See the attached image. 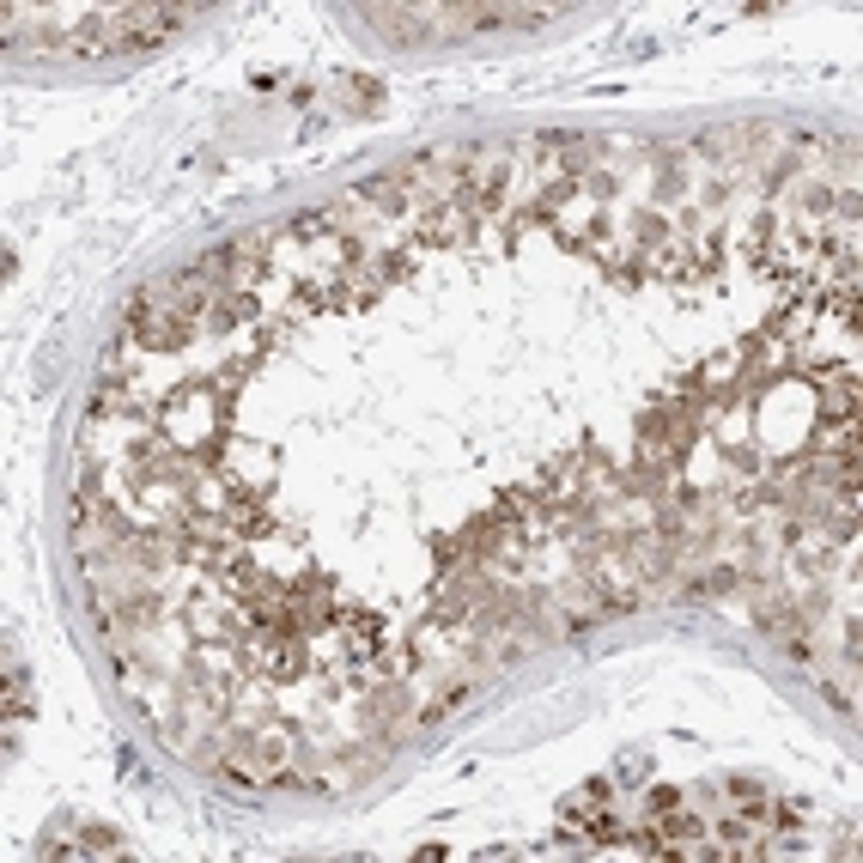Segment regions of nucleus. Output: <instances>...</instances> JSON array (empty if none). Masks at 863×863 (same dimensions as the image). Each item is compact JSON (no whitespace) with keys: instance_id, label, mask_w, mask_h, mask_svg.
I'll return each mask as SVG.
<instances>
[{"instance_id":"nucleus-1","label":"nucleus","mask_w":863,"mask_h":863,"mask_svg":"<svg viewBox=\"0 0 863 863\" xmlns=\"http://www.w3.org/2000/svg\"><path fill=\"white\" fill-rule=\"evenodd\" d=\"M183 7H122V13H104V55L110 49H159L183 31Z\"/></svg>"},{"instance_id":"nucleus-2","label":"nucleus","mask_w":863,"mask_h":863,"mask_svg":"<svg viewBox=\"0 0 863 863\" xmlns=\"http://www.w3.org/2000/svg\"><path fill=\"white\" fill-rule=\"evenodd\" d=\"M468 238H475V213H468L462 201H438V207H426V219H420V250H462Z\"/></svg>"},{"instance_id":"nucleus-3","label":"nucleus","mask_w":863,"mask_h":863,"mask_svg":"<svg viewBox=\"0 0 863 863\" xmlns=\"http://www.w3.org/2000/svg\"><path fill=\"white\" fill-rule=\"evenodd\" d=\"M821 420L827 426H851L857 420V371L851 365L821 371Z\"/></svg>"},{"instance_id":"nucleus-4","label":"nucleus","mask_w":863,"mask_h":863,"mask_svg":"<svg viewBox=\"0 0 863 863\" xmlns=\"http://www.w3.org/2000/svg\"><path fill=\"white\" fill-rule=\"evenodd\" d=\"M347 639H353V651H359V657L383 651V614H371V608H353V614H347Z\"/></svg>"},{"instance_id":"nucleus-5","label":"nucleus","mask_w":863,"mask_h":863,"mask_svg":"<svg viewBox=\"0 0 863 863\" xmlns=\"http://www.w3.org/2000/svg\"><path fill=\"white\" fill-rule=\"evenodd\" d=\"M25 712H31V675L7 645V718H25Z\"/></svg>"},{"instance_id":"nucleus-6","label":"nucleus","mask_w":863,"mask_h":863,"mask_svg":"<svg viewBox=\"0 0 863 863\" xmlns=\"http://www.w3.org/2000/svg\"><path fill=\"white\" fill-rule=\"evenodd\" d=\"M80 857H128V845H122L110 827H98V821H92V827L80 833Z\"/></svg>"},{"instance_id":"nucleus-7","label":"nucleus","mask_w":863,"mask_h":863,"mask_svg":"<svg viewBox=\"0 0 863 863\" xmlns=\"http://www.w3.org/2000/svg\"><path fill=\"white\" fill-rule=\"evenodd\" d=\"M341 219L335 213H298V219H286V238H298V244H310L317 231H335Z\"/></svg>"},{"instance_id":"nucleus-8","label":"nucleus","mask_w":863,"mask_h":863,"mask_svg":"<svg viewBox=\"0 0 863 863\" xmlns=\"http://www.w3.org/2000/svg\"><path fill=\"white\" fill-rule=\"evenodd\" d=\"M468 693H475V681H456L450 693H438V699L426 705V712H420V724H438V718H450V712H456V705H462Z\"/></svg>"},{"instance_id":"nucleus-9","label":"nucleus","mask_w":863,"mask_h":863,"mask_svg":"<svg viewBox=\"0 0 863 863\" xmlns=\"http://www.w3.org/2000/svg\"><path fill=\"white\" fill-rule=\"evenodd\" d=\"M219 317L225 323H250L256 317V298L250 292H219Z\"/></svg>"},{"instance_id":"nucleus-10","label":"nucleus","mask_w":863,"mask_h":863,"mask_svg":"<svg viewBox=\"0 0 863 863\" xmlns=\"http://www.w3.org/2000/svg\"><path fill=\"white\" fill-rule=\"evenodd\" d=\"M833 207V189L827 183H803V213H827Z\"/></svg>"},{"instance_id":"nucleus-11","label":"nucleus","mask_w":863,"mask_h":863,"mask_svg":"<svg viewBox=\"0 0 863 863\" xmlns=\"http://www.w3.org/2000/svg\"><path fill=\"white\" fill-rule=\"evenodd\" d=\"M815 681H821V675H815ZM821 693H827V699L839 705V712H857V699H851V687H839V681H821Z\"/></svg>"}]
</instances>
